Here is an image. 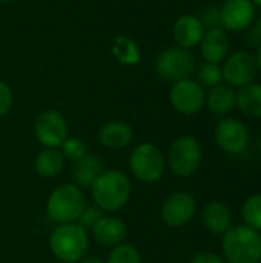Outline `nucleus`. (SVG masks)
Returning a JSON list of instances; mask_svg holds the SVG:
<instances>
[{
    "label": "nucleus",
    "mask_w": 261,
    "mask_h": 263,
    "mask_svg": "<svg viewBox=\"0 0 261 263\" xmlns=\"http://www.w3.org/2000/svg\"><path fill=\"white\" fill-rule=\"evenodd\" d=\"M172 35L177 42V46L191 51L200 45L205 35V28L197 15L183 14L175 20L172 26Z\"/></svg>",
    "instance_id": "nucleus-14"
},
{
    "label": "nucleus",
    "mask_w": 261,
    "mask_h": 263,
    "mask_svg": "<svg viewBox=\"0 0 261 263\" xmlns=\"http://www.w3.org/2000/svg\"><path fill=\"white\" fill-rule=\"evenodd\" d=\"M60 148H62L63 157L71 160V162H74V163L88 154L86 143L80 137H66V140L62 143Z\"/></svg>",
    "instance_id": "nucleus-27"
},
{
    "label": "nucleus",
    "mask_w": 261,
    "mask_h": 263,
    "mask_svg": "<svg viewBox=\"0 0 261 263\" xmlns=\"http://www.w3.org/2000/svg\"><path fill=\"white\" fill-rule=\"evenodd\" d=\"M223 82V72L220 63L205 62L198 69V83L203 88H214Z\"/></svg>",
    "instance_id": "nucleus-26"
},
{
    "label": "nucleus",
    "mask_w": 261,
    "mask_h": 263,
    "mask_svg": "<svg viewBox=\"0 0 261 263\" xmlns=\"http://www.w3.org/2000/svg\"><path fill=\"white\" fill-rule=\"evenodd\" d=\"M102 163L97 156L94 154H86L80 160L75 162L74 170H72V179L74 185H77L80 190L83 188H91L95 179L102 174Z\"/></svg>",
    "instance_id": "nucleus-20"
},
{
    "label": "nucleus",
    "mask_w": 261,
    "mask_h": 263,
    "mask_svg": "<svg viewBox=\"0 0 261 263\" xmlns=\"http://www.w3.org/2000/svg\"><path fill=\"white\" fill-rule=\"evenodd\" d=\"M242 217L246 227L261 231V193L249 196L242 206Z\"/></svg>",
    "instance_id": "nucleus-24"
},
{
    "label": "nucleus",
    "mask_w": 261,
    "mask_h": 263,
    "mask_svg": "<svg viewBox=\"0 0 261 263\" xmlns=\"http://www.w3.org/2000/svg\"><path fill=\"white\" fill-rule=\"evenodd\" d=\"M231 40L228 32L223 28H214L205 31V35L200 42V52L206 62L222 63L229 55Z\"/></svg>",
    "instance_id": "nucleus-15"
},
{
    "label": "nucleus",
    "mask_w": 261,
    "mask_h": 263,
    "mask_svg": "<svg viewBox=\"0 0 261 263\" xmlns=\"http://www.w3.org/2000/svg\"><path fill=\"white\" fill-rule=\"evenodd\" d=\"M34 134L45 148H60L68 137L66 119L55 109H46L37 117Z\"/></svg>",
    "instance_id": "nucleus-10"
},
{
    "label": "nucleus",
    "mask_w": 261,
    "mask_h": 263,
    "mask_svg": "<svg viewBox=\"0 0 261 263\" xmlns=\"http://www.w3.org/2000/svg\"><path fill=\"white\" fill-rule=\"evenodd\" d=\"M51 253L57 260L63 263L80 262L89 248L88 231L78 223L58 225L49 237Z\"/></svg>",
    "instance_id": "nucleus-4"
},
{
    "label": "nucleus",
    "mask_w": 261,
    "mask_h": 263,
    "mask_svg": "<svg viewBox=\"0 0 261 263\" xmlns=\"http://www.w3.org/2000/svg\"><path fill=\"white\" fill-rule=\"evenodd\" d=\"M202 222L212 234H225L232 225V214L223 202H209L202 211Z\"/></svg>",
    "instance_id": "nucleus-18"
},
{
    "label": "nucleus",
    "mask_w": 261,
    "mask_h": 263,
    "mask_svg": "<svg viewBox=\"0 0 261 263\" xmlns=\"http://www.w3.org/2000/svg\"><path fill=\"white\" fill-rule=\"evenodd\" d=\"M169 102L177 112L183 116H194L206 105V92L197 80L183 79L172 85L169 91Z\"/></svg>",
    "instance_id": "nucleus-8"
},
{
    "label": "nucleus",
    "mask_w": 261,
    "mask_h": 263,
    "mask_svg": "<svg viewBox=\"0 0 261 263\" xmlns=\"http://www.w3.org/2000/svg\"><path fill=\"white\" fill-rule=\"evenodd\" d=\"M12 103H14L12 91H11L9 85L0 79V117L6 116L11 111Z\"/></svg>",
    "instance_id": "nucleus-30"
},
{
    "label": "nucleus",
    "mask_w": 261,
    "mask_h": 263,
    "mask_svg": "<svg viewBox=\"0 0 261 263\" xmlns=\"http://www.w3.org/2000/svg\"><path fill=\"white\" fill-rule=\"evenodd\" d=\"M222 251L226 263H260L261 234L245 223L234 225L223 234Z\"/></svg>",
    "instance_id": "nucleus-2"
},
{
    "label": "nucleus",
    "mask_w": 261,
    "mask_h": 263,
    "mask_svg": "<svg viewBox=\"0 0 261 263\" xmlns=\"http://www.w3.org/2000/svg\"><path fill=\"white\" fill-rule=\"evenodd\" d=\"M220 20L226 32H243L255 20V5L251 0H225L220 6Z\"/></svg>",
    "instance_id": "nucleus-13"
},
{
    "label": "nucleus",
    "mask_w": 261,
    "mask_h": 263,
    "mask_svg": "<svg viewBox=\"0 0 261 263\" xmlns=\"http://www.w3.org/2000/svg\"><path fill=\"white\" fill-rule=\"evenodd\" d=\"M86 206L83 190L74 183H65L49 194L46 200V214L58 225L75 223Z\"/></svg>",
    "instance_id": "nucleus-3"
},
{
    "label": "nucleus",
    "mask_w": 261,
    "mask_h": 263,
    "mask_svg": "<svg viewBox=\"0 0 261 263\" xmlns=\"http://www.w3.org/2000/svg\"><path fill=\"white\" fill-rule=\"evenodd\" d=\"M260 145H261V143H260Z\"/></svg>",
    "instance_id": "nucleus-37"
},
{
    "label": "nucleus",
    "mask_w": 261,
    "mask_h": 263,
    "mask_svg": "<svg viewBox=\"0 0 261 263\" xmlns=\"http://www.w3.org/2000/svg\"><path fill=\"white\" fill-rule=\"evenodd\" d=\"M205 31L214 29V28H222V20H220V8L217 6H208L203 9L202 17H198Z\"/></svg>",
    "instance_id": "nucleus-29"
},
{
    "label": "nucleus",
    "mask_w": 261,
    "mask_h": 263,
    "mask_svg": "<svg viewBox=\"0 0 261 263\" xmlns=\"http://www.w3.org/2000/svg\"><path fill=\"white\" fill-rule=\"evenodd\" d=\"M197 211L195 197L186 191L171 194L162 206V220L169 228H182L192 220Z\"/></svg>",
    "instance_id": "nucleus-11"
},
{
    "label": "nucleus",
    "mask_w": 261,
    "mask_h": 263,
    "mask_svg": "<svg viewBox=\"0 0 261 263\" xmlns=\"http://www.w3.org/2000/svg\"><path fill=\"white\" fill-rule=\"evenodd\" d=\"M103 217V211L98 208V206H95V205H92V206H86L85 210H83V213H82V216L78 217V225L83 228V230H92L94 227H95V223L100 220Z\"/></svg>",
    "instance_id": "nucleus-28"
},
{
    "label": "nucleus",
    "mask_w": 261,
    "mask_h": 263,
    "mask_svg": "<svg viewBox=\"0 0 261 263\" xmlns=\"http://www.w3.org/2000/svg\"><path fill=\"white\" fill-rule=\"evenodd\" d=\"M251 2H252V3H254L255 6H260V8H261V0H251Z\"/></svg>",
    "instance_id": "nucleus-35"
},
{
    "label": "nucleus",
    "mask_w": 261,
    "mask_h": 263,
    "mask_svg": "<svg viewBox=\"0 0 261 263\" xmlns=\"http://www.w3.org/2000/svg\"><path fill=\"white\" fill-rule=\"evenodd\" d=\"M134 131L129 123L122 120H109L98 131V140L105 148L122 149L132 142Z\"/></svg>",
    "instance_id": "nucleus-17"
},
{
    "label": "nucleus",
    "mask_w": 261,
    "mask_h": 263,
    "mask_svg": "<svg viewBox=\"0 0 261 263\" xmlns=\"http://www.w3.org/2000/svg\"><path fill=\"white\" fill-rule=\"evenodd\" d=\"M106 263H142V254L132 243H118L112 248Z\"/></svg>",
    "instance_id": "nucleus-25"
},
{
    "label": "nucleus",
    "mask_w": 261,
    "mask_h": 263,
    "mask_svg": "<svg viewBox=\"0 0 261 263\" xmlns=\"http://www.w3.org/2000/svg\"><path fill=\"white\" fill-rule=\"evenodd\" d=\"M237 108L248 117L261 119V83H249L237 92Z\"/></svg>",
    "instance_id": "nucleus-22"
},
{
    "label": "nucleus",
    "mask_w": 261,
    "mask_h": 263,
    "mask_svg": "<svg viewBox=\"0 0 261 263\" xmlns=\"http://www.w3.org/2000/svg\"><path fill=\"white\" fill-rule=\"evenodd\" d=\"M91 231L95 242L103 247H117L128 234L126 223L114 216H103Z\"/></svg>",
    "instance_id": "nucleus-16"
},
{
    "label": "nucleus",
    "mask_w": 261,
    "mask_h": 263,
    "mask_svg": "<svg viewBox=\"0 0 261 263\" xmlns=\"http://www.w3.org/2000/svg\"><path fill=\"white\" fill-rule=\"evenodd\" d=\"M223 80L231 88H243L254 82L257 76V63L249 51H237L229 54L222 65Z\"/></svg>",
    "instance_id": "nucleus-9"
},
{
    "label": "nucleus",
    "mask_w": 261,
    "mask_h": 263,
    "mask_svg": "<svg viewBox=\"0 0 261 263\" xmlns=\"http://www.w3.org/2000/svg\"><path fill=\"white\" fill-rule=\"evenodd\" d=\"M112 54L122 65H128V66L138 63L142 57L138 45L126 35H118L114 40Z\"/></svg>",
    "instance_id": "nucleus-23"
},
{
    "label": "nucleus",
    "mask_w": 261,
    "mask_h": 263,
    "mask_svg": "<svg viewBox=\"0 0 261 263\" xmlns=\"http://www.w3.org/2000/svg\"><path fill=\"white\" fill-rule=\"evenodd\" d=\"M202 163V146L192 136L177 137L168 151L166 165L177 177H191Z\"/></svg>",
    "instance_id": "nucleus-6"
},
{
    "label": "nucleus",
    "mask_w": 261,
    "mask_h": 263,
    "mask_svg": "<svg viewBox=\"0 0 261 263\" xmlns=\"http://www.w3.org/2000/svg\"><path fill=\"white\" fill-rule=\"evenodd\" d=\"M255 63H257V71L261 72V42L257 45V51H255Z\"/></svg>",
    "instance_id": "nucleus-32"
},
{
    "label": "nucleus",
    "mask_w": 261,
    "mask_h": 263,
    "mask_svg": "<svg viewBox=\"0 0 261 263\" xmlns=\"http://www.w3.org/2000/svg\"><path fill=\"white\" fill-rule=\"evenodd\" d=\"M206 105L211 112L217 116H226L237 108V92L229 85H217L206 94Z\"/></svg>",
    "instance_id": "nucleus-19"
},
{
    "label": "nucleus",
    "mask_w": 261,
    "mask_h": 263,
    "mask_svg": "<svg viewBox=\"0 0 261 263\" xmlns=\"http://www.w3.org/2000/svg\"><path fill=\"white\" fill-rule=\"evenodd\" d=\"M65 157L58 148H45L34 159V170L43 179H51L63 170Z\"/></svg>",
    "instance_id": "nucleus-21"
},
{
    "label": "nucleus",
    "mask_w": 261,
    "mask_h": 263,
    "mask_svg": "<svg viewBox=\"0 0 261 263\" xmlns=\"http://www.w3.org/2000/svg\"><path fill=\"white\" fill-rule=\"evenodd\" d=\"M9 0H0V3H8Z\"/></svg>",
    "instance_id": "nucleus-36"
},
{
    "label": "nucleus",
    "mask_w": 261,
    "mask_h": 263,
    "mask_svg": "<svg viewBox=\"0 0 261 263\" xmlns=\"http://www.w3.org/2000/svg\"><path fill=\"white\" fill-rule=\"evenodd\" d=\"M80 262L82 263H106V262H103L100 257H95V256H88V257L85 256Z\"/></svg>",
    "instance_id": "nucleus-33"
},
{
    "label": "nucleus",
    "mask_w": 261,
    "mask_h": 263,
    "mask_svg": "<svg viewBox=\"0 0 261 263\" xmlns=\"http://www.w3.org/2000/svg\"><path fill=\"white\" fill-rule=\"evenodd\" d=\"M255 29H257V32L260 34V37H261V15H260V18H258V22L255 23Z\"/></svg>",
    "instance_id": "nucleus-34"
},
{
    "label": "nucleus",
    "mask_w": 261,
    "mask_h": 263,
    "mask_svg": "<svg viewBox=\"0 0 261 263\" xmlns=\"http://www.w3.org/2000/svg\"><path fill=\"white\" fill-rule=\"evenodd\" d=\"M214 139L218 148L225 153L240 154L249 145V131L242 120L228 117L217 125L214 131Z\"/></svg>",
    "instance_id": "nucleus-12"
},
{
    "label": "nucleus",
    "mask_w": 261,
    "mask_h": 263,
    "mask_svg": "<svg viewBox=\"0 0 261 263\" xmlns=\"http://www.w3.org/2000/svg\"><path fill=\"white\" fill-rule=\"evenodd\" d=\"M195 69V57L189 49L172 46L162 51L155 60V71L158 77L166 82H178L189 79Z\"/></svg>",
    "instance_id": "nucleus-7"
},
{
    "label": "nucleus",
    "mask_w": 261,
    "mask_h": 263,
    "mask_svg": "<svg viewBox=\"0 0 261 263\" xmlns=\"http://www.w3.org/2000/svg\"><path fill=\"white\" fill-rule=\"evenodd\" d=\"M189 263H226L223 257H220L218 254L215 253H211V251H202L198 254H195L191 262Z\"/></svg>",
    "instance_id": "nucleus-31"
},
{
    "label": "nucleus",
    "mask_w": 261,
    "mask_h": 263,
    "mask_svg": "<svg viewBox=\"0 0 261 263\" xmlns=\"http://www.w3.org/2000/svg\"><path fill=\"white\" fill-rule=\"evenodd\" d=\"M129 168L132 176L143 183L158 182L166 170V159L154 143L137 145L129 156Z\"/></svg>",
    "instance_id": "nucleus-5"
},
{
    "label": "nucleus",
    "mask_w": 261,
    "mask_h": 263,
    "mask_svg": "<svg viewBox=\"0 0 261 263\" xmlns=\"http://www.w3.org/2000/svg\"><path fill=\"white\" fill-rule=\"evenodd\" d=\"M131 182L123 171L108 170L95 179L91 186V196L102 211L114 213L122 210L131 197Z\"/></svg>",
    "instance_id": "nucleus-1"
}]
</instances>
